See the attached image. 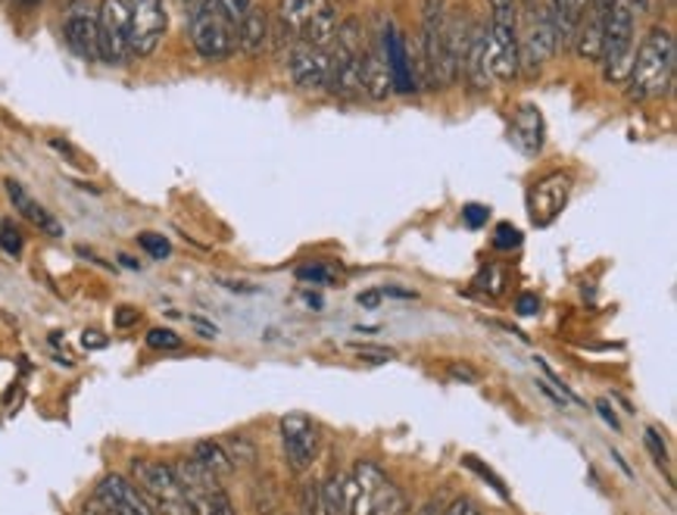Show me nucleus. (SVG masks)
<instances>
[{"label": "nucleus", "mask_w": 677, "mask_h": 515, "mask_svg": "<svg viewBox=\"0 0 677 515\" xmlns=\"http://www.w3.org/2000/svg\"><path fill=\"white\" fill-rule=\"evenodd\" d=\"M675 66H677V47L675 35L668 28H650V35L640 42L634 50V62H631V76H628V94L631 101H653L662 98L672 82H675Z\"/></svg>", "instance_id": "1"}, {"label": "nucleus", "mask_w": 677, "mask_h": 515, "mask_svg": "<svg viewBox=\"0 0 677 515\" xmlns=\"http://www.w3.org/2000/svg\"><path fill=\"white\" fill-rule=\"evenodd\" d=\"M650 0H612L606 25H603V79L609 84H624L631 76V62H634V42H636V20L646 13Z\"/></svg>", "instance_id": "2"}, {"label": "nucleus", "mask_w": 677, "mask_h": 515, "mask_svg": "<svg viewBox=\"0 0 677 515\" xmlns=\"http://www.w3.org/2000/svg\"><path fill=\"white\" fill-rule=\"evenodd\" d=\"M369 38L359 20H347L337 25L329 44V88L331 94L353 101L363 94V57H366Z\"/></svg>", "instance_id": "3"}, {"label": "nucleus", "mask_w": 677, "mask_h": 515, "mask_svg": "<svg viewBox=\"0 0 677 515\" xmlns=\"http://www.w3.org/2000/svg\"><path fill=\"white\" fill-rule=\"evenodd\" d=\"M491 25H484V57L496 82H513L521 72L518 62V0H487Z\"/></svg>", "instance_id": "4"}, {"label": "nucleus", "mask_w": 677, "mask_h": 515, "mask_svg": "<svg viewBox=\"0 0 677 515\" xmlns=\"http://www.w3.org/2000/svg\"><path fill=\"white\" fill-rule=\"evenodd\" d=\"M403 494L390 474L369 459H359L347 474V515H400Z\"/></svg>", "instance_id": "5"}, {"label": "nucleus", "mask_w": 677, "mask_h": 515, "mask_svg": "<svg viewBox=\"0 0 677 515\" xmlns=\"http://www.w3.org/2000/svg\"><path fill=\"white\" fill-rule=\"evenodd\" d=\"M191 44L209 62H222L234 54V25L222 10V0H191L187 13Z\"/></svg>", "instance_id": "6"}, {"label": "nucleus", "mask_w": 677, "mask_h": 515, "mask_svg": "<svg viewBox=\"0 0 677 515\" xmlns=\"http://www.w3.org/2000/svg\"><path fill=\"white\" fill-rule=\"evenodd\" d=\"M278 22L288 42H303L312 47H329L337 32V10L331 0H282Z\"/></svg>", "instance_id": "7"}, {"label": "nucleus", "mask_w": 677, "mask_h": 515, "mask_svg": "<svg viewBox=\"0 0 677 515\" xmlns=\"http://www.w3.org/2000/svg\"><path fill=\"white\" fill-rule=\"evenodd\" d=\"M131 478L138 484V491L153 506V513L160 515H194L187 503L185 491L179 484V478L172 472L169 462L160 459H135L131 462Z\"/></svg>", "instance_id": "8"}, {"label": "nucleus", "mask_w": 677, "mask_h": 515, "mask_svg": "<svg viewBox=\"0 0 677 515\" xmlns=\"http://www.w3.org/2000/svg\"><path fill=\"white\" fill-rule=\"evenodd\" d=\"M172 472L179 478L194 515H234V503L222 488L219 474L206 472L204 466H197L194 459H179L172 466Z\"/></svg>", "instance_id": "9"}, {"label": "nucleus", "mask_w": 677, "mask_h": 515, "mask_svg": "<svg viewBox=\"0 0 677 515\" xmlns=\"http://www.w3.org/2000/svg\"><path fill=\"white\" fill-rule=\"evenodd\" d=\"M101 60L123 66L131 57V10L128 0H101L97 10Z\"/></svg>", "instance_id": "10"}, {"label": "nucleus", "mask_w": 677, "mask_h": 515, "mask_svg": "<svg viewBox=\"0 0 677 515\" xmlns=\"http://www.w3.org/2000/svg\"><path fill=\"white\" fill-rule=\"evenodd\" d=\"M278 432H282V450H285V462H288L290 472H309L315 456H319V447H322L319 425L303 412H290L282 419Z\"/></svg>", "instance_id": "11"}, {"label": "nucleus", "mask_w": 677, "mask_h": 515, "mask_svg": "<svg viewBox=\"0 0 677 515\" xmlns=\"http://www.w3.org/2000/svg\"><path fill=\"white\" fill-rule=\"evenodd\" d=\"M555 54V25L547 7H531L528 28L518 38V62L525 72H540Z\"/></svg>", "instance_id": "12"}, {"label": "nucleus", "mask_w": 677, "mask_h": 515, "mask_svg": "<svg viewBox=\"0 0 677 515\" xmlns=\"http://www.w3.org/2000/svg\"><path fill=\"white\" fill-rule=\"evenodd\" d=\"M572 197V175L569 172H550L528 191V213L537 228H550L562 216Z\"/></svg>", "instance_id": "13"}, {"label": "nucleus", "mask_w": 677, "mask_h": 515, "mask_svg": "<svg viewBox=\"0 0 677 515\" xmlns=\"http://www.w3.org/2000/svg\"><path fill=\"white\" fill-rule=\"evenodd\" d=\"M131 10V54L150 57L165 35L163 0H128Z\"/></svg>", "instance_id": "14"}, {"label": "nucleus", "mask_w": 677, "mask_h": 515, "mask_svg": "<svg viewBox=\"0 0 677 515\" xmlns=\"http://www.w3.org/2000/svg\"><path fill=\"white\" fill-rule=\"evenodd\" d=\"M288 72L297 88L303 91H322L329 82V47L294 42L288 54Z\"/></svg>", "instance_id": "15"}, {"label": "nucleus", "mask_w": 677, "mask_h": 515, "mask_svg": "<svg viewBox=\"0 0 677 515\" xmlns=\"http://www.w3.org/2000/svg\"><path fill=\"white\" fill-rule=\"evenodd\" d=\"M62 38L69 50L79 60L97 62L101 60V35H97V16L88 7H72L69 16L62 22Z\"/></svg>", "instance_id": "16"}, {"label": "nucleus", "mask_w": 677, "mask_h": 515, "mask_svg": "<svg viewBox=\"0 0 677 515\" xmlns=\"http://www.w3.org/2000/svg\"><path fill=\"white\" fill-rule=\"evenodd\" d=\"M97 500L110 510L113 515H157L153 506L147 503L145 494L123 478V474H106L101 484H97Z\"/></svg>", "instance_id": "17"}, {"label": "nucleus", "mask_w": 677, "mask_h": 515, "mask_svg": "<svg viewBox=\"0 0 677 515\" xmlns=\"http://www.w3.org/2000/svg\"><path fill=\"white\" fill-rule=\"evenodd\" d=\"M363 91H369L375 101H388L393 94V79H390V60H388V32L369 42L366 57H363Z\"/></svg>", "instance_id": "18"}, {"label": "nucleus", "mask_w": 677, "mask_h": 515, "mask_svg": "<svg viewBox=\"0 0 677 515\" xmlns=\"http://www.w3.org/2000/svg\"><path fill=\"white\" fill-rule=\"evenodd\" d=\"M509 141H513L525 157H537V153L543 150V141H547V123H543V113H540L533 103L518 106L513 125H509Z\"/></svg>", "instance_id": "19"}, {"label": "nucleus", "mask_w": 677, "mask_h": 515, "mask_svg": "<svg viewBox=\"0 0 677 515\" xmlns=\"http://www.w3.org/2000/svg\"><path fill=\"white\" fill-rule=\"evenodd\" d=\"M555 25V47H572L577 38V28L584 22L587 0H550L547 3Z\"/></svg>", "instance_id": "20"}, {"label": "nucleus", "mask_w": 677, "mask_h": 515, "mask_svg": "<svg viewBox=\"0 0 677 515\" xmlns=\"http://www.w3.org/2000/svg\"><path fill=\"white\" fill-rule=\"evenodd\" d=\"M234 44L241 47V54H246V57H256V54L266 50L268 16L256 7V3H253L244 16H241V22H238V28H234Z\"/></svg>", "instance_id": "21"}, {"label": "nucleus", "mask_w": 677, "mask_h": 515, "mask_svg": "<svg viewBox=\"0 0 677 515\" xmlns=\"http://www.w3.org/2000/svg\"><path fill=\"white\" fill-rule=\"evenodd\" d=\"M459 72H466L474 88H491L493 79L491 72H487V57H484V25H472L469 28Z\"/></svg>", "instance_id": "22"}, {"label": "nucleus", "mask_w": 677, "mask_h": 515, "mask_svg": "<svg viewBox=\"0 0 677 515\" xmlns=\"http://www.w3.org/2000/svg\"><path fill=\"white\" fill-rule=\"evenodd\" d=\"M388 60H390V79H393V91L410 94L415 91V72H412V60L406 57V42L397 28L388 25Z\"/></svg>", "instance_id": "23"}, {"label": "nucleus", "mask_w": 677, "mask_h": 515, "mask_svg": "<svg viewBox=\"0 0 677 515\" xmlns=\"http://www.w3.org/2000/svg\"><path fill=\"white\" fill-rule=\"evenodd\" d=\"M7 194H10L13 206L20 209L22 216H25V219H28L32 226L42 228L44 234H50V238H62L60 222H57V219H54V216H50V213H47V209H44L38 201H32V197H28V194L22 191L20 182H7Z\"/></svg>", "instance_id": "24"}, {"label": "nucleus", "mask_w": 677, "mask_h": 515, "mask_svg": "<svg viewBox=\"0 0 677 515\" xmlns=\"http://www.w3.org/2000/svg\"><path fill=\"white\" fill-rule=\"evenodd\" d=\"M191 459H194L197 466H204L206 472L219 474V478L228 472H234V462H231V456L226 454V447H222L219 440H197Z\"/></svg>", "instance_id": "25"}, {"label": "nucleus", "mask_w": 677, "mask_h": 515, "mask_svg": "<svg viewBox=\"0 0 677 515\" xmlns=\"http://www.w3.org/2000/svg\"><path fill=\"white\" fill-rule=\"evenodd\" d=\"M322 515H347V474H331L319 488Z\"/></svg>", "instance_id": "26"}, {"label": "nucleus", "mask_w": 677, "mask_h": 515, "mask_svg": "<svg viewBox=\"0 0 677 515\" xmlns=\"http://www.w3.org/2000/svg\"><path fill=\"white\" fill-rule=\"evenodd\" d=\"M493 248L509 253V250L521 248V231L513 226V222H500L496 231H493Z\"/></svg>", "instance_id": "27"}, {"label": "nucleus", "mask_w": 677, "mask_h": 515, "mask_svg": "<svg viewBox=\"0 0 677 515\" xmlns=\"http://www.w3.org/2000/svg\"><path fill=\"white\" fill-rule=\"evenodd\" d=\"M503 285H506V275H503V268L496 266H487L478 278H474V288L487 290L491 297H500V294H503Z\"/></svg>", "instance_id": "28"}, {"label": "nucleus", "mask_w": 677, "mask_h": 515, "mask_svg": "<svg viewBox=\"0 0 677 515\" xmlns=\"http://www.w3.org/2000/svg\"><path fill=\"white\" fill-rule=\"evenodd\" d=\"M147 347H153V351H182V337L169 329H150L147 331Z\"/></svg>", "instance_id": "29"}, {"label": "nucleus", "mask_w": 677, "mask_h": 515, "mask_svg": "<svg viewBox=\"0 0 677 515\" xmlns=\"http://www.w3.org/2000/svg\"><path fill=\"white\" fill-rule=\"evenodd\" d=\"M462 462H466V466H469V469H472L474 474H481V478H484V481H487V484H491L493 491L503 496V500H509V491H506L503 478H500V474H496V472H491L487 466H481V462H478V456H466Z\"/></svg>", "instance_id": "30"}, {"label": "nucleus", "mask_w": 677, "mask_h": 515, "mask_svg": "<svg viewBox=\"0 0 677 515\" xmlns=\"http://www.w3.org/2000/svg\"><path fill=\"white\" fill-rule=\"evenodd\" d=\"M138 244L153 256V260H169V253H172V244L165 241L163 234H153V231H145V234H138Z\"/></svg>", "instance_id": "31"}, {"label": "nucleus", "mask_w": 677, "mask_h": 515, "mask_svg": "<svg viewBox=\"0 0 677 515\" xmlns=\"http://www.w3.org/2000/svg\"><path fill=\"white\" fill-rule=\"evenodd\" d=\"M0 250L10 253V256H20L22 253V231L10 219L0 222Z\"/></svg>", "instance_id": "32"}, {"label": "nucleus", "mask_w": 677, "mask_h": 515, "mask_svg": "<svg viewBox=\"0 0 677 515\" xmlns=\"http://www.w3.org/2000/svg\"><path fill=\"white\" fill-rule=\"evenodd\" d=\"M297 278L307 282V285H319V288L334 285V272L329 266H300L297 268Z\"/></svg>", "instance_id": "33"}, {"label": "nucleus", "mask_w": 677, "mask_h": 515, "mask_svg": "<svg viewBox=\"0 0 677 515\" xmlns=\"http://www.w3.org/2000/svg\"><path fill=\"white\" fill-rule=\"evenodd\" d=\"M643 444H646V450L653 454V459H656L658 466H665V462H668L665 440H662V434H658L656 428H646V432H643Z\"/></svg>", "instance_id": "34"}, {"label": "nucleus", "mask_w": 677, "mask_h": 515, "mask_svg": "<svg viewBox=\"0 0 677 515\" xmlns=\"http://www.w3.org/2000/svg\"><path fill=\"white\" fill-rule=\"evenodd\" d=\"M353 351L359 353L363 359H369V363H390L397 353L388 351V347H371V344H353Z\"/></svg>", "instance_id": "35"}, {"label": "nucleus", "mask_w": 677, "mask_h": 515, "mask_svg": "<svg viewBox=\"0 0 677 515\" xmlns=\"http://www.w3.org/2000/svg\"><path fill=\"white\" fill-rule=\"evenodd\" d=\"M487 216H491V209L481 204H469L466 209H462V219H466V226L469 228L487 226Z\"/></svg>", "instance_id": "36"}, {"label": "nucleus", "mask_w": 677, "mask_h": 515, "mask_svg": "<svg viewBox=\"0 0 677 515\" xmlns=\"http://www.w3.org/2000/svg\"><path fill=\"white\" fill-rule=\"evenodd\" d=\"M250 7H253V0H222V10H226V16L231 20L234 28H238V22H241V16H244Z\"/></svg>", "instance_id": "37"}, {"label": "nucleus", "mask_w": 677, "mask_h": 515, "mask_svg": "<svg viewBox=\"0 0 677 515\" xmlns=\"http://www.w3.org/2000/svg\"><path fill=\"white\" fill-rule=\"evenodd\" d=\"M596 412L603 415V422H606L612 432H621V422H618L616 410H612V400H606V397H603V400H596Z\"/></svg>", "instance_id": "38"}, {"label": "nucleus", "mask_w": 677, "mask_h": 515, "mask_svg": "<svg viewBox=\"0 0 677 515\" xmlns=\"http://www.w3.org/2000/svg\"><path fill=\"white\" fill-rule=\"evenodd\" d=\"M515 312H518V316H537V312H540L537 294H521V297L515 300Z\"/></svg>", "instance_id": "39"}, {"label": "nucleus", "mask_w": 677, "mask_h": 515, "mask_svg": "<svg viewBox=\"0 0 677 515\" xmlns=\"http://www.w3.org/2000/svg\"><path fill=\"white\" fill-rule=\"evenodd\" d=\"M444 515H481V513H478V506H474L472 500L459 496V500H456V503H452L450 510H447Z\"/></svg>", "instance_id": "40"}, {"label": "nucleus", "mask_w": 677, "mask_h": 515, "mask_svg": "<svg viewBox=\"0 0 677 515\" xmlns=\"http://www.w3.org/2000/svg\"><path fill=\"white\" fill-rule=\"evenodd\" d=\"M381 300H385V297H381V290H363V294L356 297V304H359L363 309H378L381 307Z\"/></svg>", "instance_id": "41"}, {"label": "nucleus", "mask_w": 677, "mask_h": 515, "mask_svg": "<svg viewBox=\"0 0 677 515\" xmlns=\"http://www.w3.org/2000/svg\"><path fill=\"white\" fill-rule=\"evenodd\" d=\"M135 322H138V309L135 307L116 309V325H119V329H128V325H135Z\"/></svg>", "instance_id": "42"}, {"label": "nucleus", "mask_w": 677, "mask_h": 515, "mask_svg": "<svg viewBox=\"0 0 677 515\" xmlns=\"http://www.w3.org/2000/svg\"><path fill=\"white\" fill-rule=\"evenodd\" d=\"M82 344L88 351H103V347H106V337H103L101 331H84Z\"/></svg>", "instance_id": "43"}, {"label": "nucleus", "mask_w": 677, "mask_h": 515, "mask_svg": "<svg viewBox=\"0 0 677 515\" xmlns=\"http://www.w3.org/2000/svg\"><path fill=\"white\" fill-rule=\"evenodd\" d=\"M537 388H540V391L547 393V397H550V400H553L555 407H562V410H565V407H569V400H565V397H562V393L555 391L553 385H550V381H537Z\"/></svg>", "instance_id": "44"}, {"label": "nucleus", "mask_w": 677, "mask_h": 515, "mask_svg": "<svg viewBox=\"0 0 677 515\" xmlns=\"http://www.w3.org/2000/svg\"><path fill=\"white\" fill-rule=\"evenodd\" d=\"M450 378H456V381H478V371L469 369V366H450Z\"/></svg>", "instance_id": "45"}, {"label": "nucleus", "mask_w": 677, "mask_h": 515, "mask_svg": "<svg viewBox=\"0 0 677 515\" xmlns=\"http://www.w3.org/2000/svg\"><path fill=\"white\" fill-rule=\"evenodd\" d=\"M191 322H194V329L200 331V337H209V341H213V337L219 334L216 325H209V322H204V319H191Z\"/></svg>", "instance_id": "46"}, {"label": "nucleus", "mask_w": 677, "mask_h": 515, "mask_svg": "<svg viewBox=\"0 0 677 515\" xmlns=\"http://www.w3.org/2000/svg\"><path fill=\"white\" fill-rule=\"evenodd\" d=\"M381 297H403V300H415V290H403V288H385Z\"/></svg>", "instance_id": "47"}, {"label": "nucleus", "mask_w": 677, "mask_h": 515, "mask_svg": "<svg viewBox=\"0 0 677 515\" xmlns=\"http://www.w3.org/2000/svg\"><path fill=\"white\" fill-rule=\"evenodd\" d=\"M303 300H307L309 307L322 309V297H319V294H312V290H303Z\"/></svg>", "instance_id": "48"}, {"label": "nucleus", "mask_w": 677, "mask_h": 515, "mask_svg": "<svg viewBox=\"0 0 677 515\" xmlns=\"http://www.w3.org/2000/svg\"><path fill=\"white\" fill-rule=\"evenodd\" d=\"M612 459H616V462H618V469H621V472L628 474V478H634V472H631V466H628V462H624V459H621V454H618V450H612Z\"/></svg>", "instance_id": "49"}, {"label": "nucleus", "mask_w": 677, "mask_h": 515, "mask_svg": "<svg viewBox=\"0 0 677 515\" xmlns=\"http://www.w3.org/2000/svg\"><path fill=\"white\" fill-rule=\"evenodd\" d=\"M119 260H123V266H128V268H138V263H135V260H131V256H119Z\"/></svg>", "instance_id": "50"}, {"label": "nucleus", "mask_w": 677, "mask_h": 515, "mask_svg": "<svg viewBox=\"0 0 677 515\" xmlns=\"http://www.w3.org/2000/svg\"><path fill=\"white\" fill-rule=\"evenodd\" d=\"M16 3H20V7H38L42 0H16Z\"/></svg>", "instance_id": "51"}, {"label": "nucleus", "mask_w": 677, "mask_h": 515, "mask_svg": "<svg viewBox=\"0 0 677 515\" xmlns=\"http://www.w3.org/2000/svg\"><path fill=\"white\" fill-rule=\"evenodd\" d=\"M525 3H528V7H533V0H525Z\"/></svg>", "instance_id": "52"}, {"label": "nucleus", "mask_w": 677, "mask_h": 515, "mask_svg": "<svg viewBox=\"0 0 677 515\" xmlns=\"http://www.w3.org/2000/svg\"><path fill=\"white\" fill-rule=\"evenodd\" d=\"M182 3H191V0H182Z\"/></svg>", "instance_id": "53"}]
</instances>
